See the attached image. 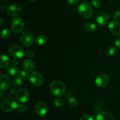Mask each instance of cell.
Wrapping results in <instances>:
<instances>
[{
  "mask_svg": "<svg viewBox=\"0 0 120 120\" xmlns=\"http://www.w3.org/2000/svg\"><path fill=\"white\" fill-rule=\"evenodd\" d=\"M50 90L55 97H61L65 93L66 86L61 81H53L50 84Z\"/></svg>",
  "mask_w": 120,
  "mask_h": 120,
  "instance_id": "6da1fadb",
  "label": "cell"
},
{
  "mask_svg": "<svg viewBox=\"0 0 120 120\" xmlns=\"http://www.w3.org/2000/svg\"><path fill=\"white\" fill-rule=\"evenodd\" d=\"M78 12L82 18L89 19L92 16L93 9L90 4L87 2L80 4L78 7Z\"/></svg>",
  "mask_w": 120,
  "mask_h": 120,
  "instance_id": "7a4b0ae2",
  "label": "cell"
},
{
  "mask_svg": "<svg viewBox=\"0 0 120 120\" xmlns=\"http://www.w3.org/2000/svg\"><path fill=\"white\" fill-rule=\"evenodd\" d=\"M18 104L14 98L7 97L2 101L1 103V109L4 112H11L17 109Z\"/></svg>",
  "mask_w": 120,
  "mask_h": 120,
  "instance_id": "3957f363",
  "label": "cell"
},
{
  "mask_svg": "<svg viewBox=\"0 0 120 120\" xmlns=\"http://www.w3.org/2000/svg\"><path fill=\"white\" fill-rule=\"evenodd\" d=\"M11 29L14 33H19L24 28V22L22 18L19 17L14 18L11 22Z\"/></svg>",
  "mask_w": 120,
  "mask_h": 120,
  "instance_id": "277c9868",
  "label": "cell"
},
{
  "mask_svg": "<svg viewBox=\"0 0 120 120\" xmlns=\"http://www.w3.org/2000/svg\"><path fill=\"white\" fill-rule=\"evenodd\" d=\"M96 23L99 26H105L109 22V16L106 12L100 11L96 14L95 17Z\"/></svg>",
  "mask_w": 120,
  "mask_h": 120,
  "instance_id": "5b68a950",
  "label": "cell"
},
{
  "mask_svg": "<svg viewBox=\"0 0 120 120\" xmlns=\"http://www.w3.org/2000/svg\"><path fill=\"white\" fill-rule=\"evenodd\" d=\"M21 43L25 46H30L34 43V38L31 33L28 31L23 32L20 36Z\"/></svg>",
  "mask_w": 120,
  "mask_h": 120,
  "instance_id": "8992f818",
  "label": "cell"
},
{
  "mask_svg": "<svg viewBox=\"0 0 120 120\" xmlns=\"http://www.w3.org/2000/svg\"><path fill=\"white\" fill-rule=\"evenodd\" d=\"M9 53L14 58H21L23 56L25 53L23 49L18 45H14L9 48Z\"/></svg>",
  "mask_w": 120,
  "mask_h": 120,
  "instance_id": "52a82bcc",
  "label": "cell"
},
{
  "mask_svg": "<svg viewBox=\"0 0 120 120\" xmlns=\"http://www.w3.org/2000/svg\"><path fill=\"white\" fill-rule=\"evenodd\" d=\"M29 80L34 85L40 86L43 83V77L38 71H34L29 76Z\"/></svg>",
  "mask_w": 120,
  "mask_h": 120,
  "instance_id": "ba28073f",
  "label": "cell"
},
{
  "mask_svg": "<svg viewBox=\"0 0 120 120\" xmlns=\"http://www.w3.org/2000/svg\"><path fill=\"white\" fill-rule=\"evenodd\" d=\"M15 97L16 100L20 103H26L29 99V92L26 89H21L16 92Z\"/></svg>",
  "mask_w": 120,
  "mask_h": 120,
  "instance_id": "9c48e42d",
  "label": "cell"
},
{
  "mask_svg": "<svg viewBox=\"0 0 120 120\" xmlns=\"http://www.w3.org/2000/svg\"><path fill=\"white\" fill-rule=\"evenodd\" d=\"M11 85V79L8 75H2L0 77V90L5 91L8 90Z\"/></svg>",
  "mask_w": 120,
  "mask_h": 120,
  "instance_id": "30bf717a",
  "label": "cell"
},
{
  "mask_svg": "<svg viewBox=\"0 0 120 120\" xmlns=\"http://www.w3.org/2000/svg\"><path fill=\"white\" fill-rule=\"evenodd\" d=\"M96 85L99 87H104L109 82V77L107 74L101 73L97 76L96 80Z\"/></svg>",
  "mask_w": 120,
  "mask_h": 120,
  "instance_id": "8fae6325",
  "label": "cell"
},
{
  "mask_svg": "<svg viewBox=\"0 0 120 120\" xmlns=\"http://www.w3.org/2000/svg\"><path fill=\"white\" fill-rule=\"evenodd\" d=\"M109 30L114 35H120V23L117 21H112L108 26Z\"/></svg>",
  "mask_w": 120,
  "mask_h": 120,
  "instance_id": "7c38bea8",
  "label": "cell"
},
{
  "mask_svg": "<svg viewBox=\"0 0 120 120\" xmlns=\"http://www.w3.org/2000/svg\"><path fill=\"white\" fill-rule=\"evenodd\" d=\"M48 106L43 102H40L36 104L35 109V113L39 116H43L46 114L48 112Z\"/></svg>",
  "mask_w": 120,
  "mask_h": 120,
  "instance_id": "4fadbf2b",
  "label": "cell"
},
{
  "mask_svg": "<svg viewBox=\"0 0 120 120\" xmlns=\"http://www.w3.org/2000/svg\"><path fill=\"white\" fill-rule=\"evenodd\" d=\"M7 12L11 16H16L21 13V8L18 5H11L7 9Z\"/></svg>",
  "mask_w": 120,
  "mask_h": 120,
  "instance_id": "5bb4252c",
  "label": "cell"
},
{
  "mask_svg": "<svg viewBox=\"0 0 120 120\" xmlns=\"http://www.w3.org/2000/svg\"><path fill=\"white\" fill-rule=\"evenodd\" d=\"M96 120H115L114 117L110 112L107 111H100L96 116Z\"/></svg>",
  "mask_w": 120,
  "mask_h": 120,
  "instance_id": "9a60e30c",
  "label": "cell"
},
{
  "mask_svg": "<svg viewBox=\"0 0 120 120\" xmlns=\"http://www.w3.org/2000/svg\"><path fill=\"white\" fill-rule=\"evenodd\" d=\"M35 63L31 59H25L22 63V68L26 72H32L35 69Z\"/></svg>",
  "mask_w": 120,
  "mask_h": 120,
  "instance_id": "2e32d148",
  "label": "cell"
},
{
  "mask_svg": "<svg viewBox=\"0 0 120 120\" xmlns=\"http://www.w3.org/2000/svg\"><path fill=\"white\" fill-rule=\"evenodd\" d=\"M7 71L8 74H9V75L12 76H15L18 75V73L19 72V70L18 69V68H16V66L12 65V64L7 68Z\"/></svg>",
  "mask_w": 120,
  "mask_h": 120,
  "instance_id": "e0dca14e",
  "label": "cell"
},
{
  "mask_svg": "<svg viewBox=\"0 0 120 120\" xmlns=\"http://www.w3.org/2000/svg\"><path fill=\"white\" fill-rule=\"evenodd\" d=\"M97 28V26L95 23L91 22H86L84 25V29L87 32H94Z\"/></svg>",
  "mask_w": 120,
  "mask_h": 120,
  "instance_id": "ac0fdd59",
  "label": "cell"
},
{
  "mask_svg": "<svg viewBox=\"0 0 120 120\" xmlns=\"http://www.w3.org/2000/svg\"><path fill=\"white\" fill-rule=\"evenodd\" d=\"M35 42L39 45L43 46L47 43L48 38L45 35H39L38 37H36Z\"/></svg>",
  "mask_w": 120,
  "mask_h": 120,
  "instance_id": "d6986e66",
  "label": "cell"
},
{
  "mask_svg": "<svg viewBox=\"0 0 120 120\" xmlns=\"http://www.w3.org/2000/svg\"><path fill=\"white\" fill-rule=\"evenodd\" d=\"M10 62V59L8 56H6L5 55H1V64H0L1 68H4V67L7 66Z\"/></svg>",
  "mask_w": 120,
  "mask_h": 120,
  "instance_id": "ffe728a7",
  "label": "cell"
},
{
  "mask_svg": "<svg viewBox=\"0 0 120 120\" xmlns=\"http://www.w3.org/2000/svg\"><path fill=\"white\" fill-rule=\"evenodd\" d=\"M12 83L14 86L16 88L21 87L23 84V80L20 79L19 77H16L13 80Z\"/></svg>",
  "mask_w": 120,
  "mask_h": 120,
  "instance_id": "44dd1931",
  "label": "cell"
},
{
  "mask_svg": "<svg viewBox=\"0 0 120 120\" xmlns=\"http://www.w3.org/2000/svg\"><path fill=\"white\" fill-rule=\"evenodd\" d=\"M54 105L57 108H62L64 106V102L62 99L59 98H55L53 100Z\"/></svg>",
  "mask_w": 120,
  "mask_h": 120,
  "instance_id": "7402d4cb",
  "label": "cell"
},
{
  "mask_svg": "<svg viewBox=\"0 0 120 120\" xmlns=\"http://www.w3.org/2000/svg\"><path fill=\"white\" fill-rule=\"evenodd\" d=\"M11 31L8 29H5L2 30L1 34V37L2 39H7L10 36Z\"/></svg>",
  "mask_w": 120,
  "mask_h": 120,
  "instance_id": "603a6c76",
  "label": "cell"
},
{
  "mask_svg": "<svg viewBox=\"0 0 120 120\" xmlns=\"http://www.w3.org/2000/svg\"><path fill=\"white\" fill-rule=\"evenodd\" d=\"M69 104L72 107H76L79 104V101L75 97H71L69 99Z\"/></svg>",
  "mask_w": 120,
  "mask_h": 120,
  "instance_id": "cb8c5ba5",
  "label": "cell"
},
{
  "mask_svg": "<svg viewBox=\"0 0 120 120\" xmlns=\"http://www.w3.org/2000/svg\"><path fill=\"white\" fill-rule=\"evenodd\" d=\"M17 76L23 80H26L28 79V77H29V76H28V73L26 71H19Z\"/></svg>",
  "mask_w": 120,
  "mask_h": 120,
  "instance_id": "d4e9b609",
  "label": "cell"
},
{
  "mask_svg": "<svg viewBox=\"0 0 120 120\" xmlns=\"http://www.w3.org/2000/svg\"><path fill=\"white\" fill-rule=\"evenodd\" d=\"M116 52H117V49L116 47L111 46L108 48L107 50V55L109 56H114L116 53Z\"/></svg>",
  "mask_w": 120,
  "mask_h": 120,
  "instance_id": "484cf974",
  "label": "cell"
},
{
  "mask_svg": "<svg viewBox=\"0 0 120 120\" xmlns=\"http://www.w3.org/2000/svg\"><path fill=\"white\" fill-rule=\"evenodd\" d=\"M26 109V107L25 104H19L18 105L17 107V110L19 112H25Z\"/></svg>",
  "mask_w": 120,
  "mask_h": 120,
  "instance_id": "4316f807",
  "label": "cell"
},
{
  "mask_svg": "<svg viewBox=\"0 0 120 120\" xmlns=\"http://www.w3.org/2000/svg\"><path fill=\"white\" fill-rule=\"evenodd\" d=\"M91 4L94 8H98L101 6V2L100 0H91Z\"/></svg>",
  "mask_w": 120,
  "mask_h": 120,
  "instance_id": "83f0119b",
  "label": "cell"
},
{
  "mask_svg": "<svg viewBox=\"0 0 120 120\" xmlns=\"http://www.w3.org/2000/svg\"><path fill=\"white\" fill-rule=\"evenodd\" d=\"M113 17L116 21L120 20V11H116L113 14Z\"/></svg>",
  "mask_w": 120,
  "mask_h": 120,
  "instance_id": "f1b7e54d",
  "label": "cell"
},
{
  "mask_svg": "<svg viewBox=\"0 0 120 120\" xmlns=\"http://www.w3.org/2000/svg\"><path fill=\"white\" fill-rule=\"evenodd\" d=\"M79 120H94V119L90 115H85V116H82Z\"/></svg>",
  "mask_w": 120,
  "mask_h": 120,
  "instance_id": "f546056e",
  "label": "cell"
},
{
  "mask_svg": "<svg viewBox=\"0 0 120 120\" xmlns=\"http://www.w3.org/2000/svg\"><path fill=\"white\" fill-rule=\"evenodd\" d=\"M25 55H26V56L29 57H33L34 56H35V53L34 52H33L32 50H27L25 52Z\"/></svg>",
  "mask_w": 120,
  "mask_h": 120,
  "instance_id": "4dcf8cb0",
  "label": "cell"
},
{
  "mask_svg": "<svg viewBox=\"0 0 120 120\" xmlns=\"http://www.w3.org/2000/svg\"><path fill=\"white\" fill-rule=\"evenodd\" d=\"M78 0H68V2L69 5H75L77 3Z\"/></svg>",
  "mask_w": 120,
  "mask_h": 120,
  "instance_id": "1f68e13d",
  "label": "cell"
},
{
  "mask_svg": "<svg viewBox=\"0 0 120 120\" xmlns=\"http://www.w3.org/2000/svg\"><path fill=\"white\" fill-rule=\"evenodd\" d=\"M115 45H116V46L117 48H120V38L116 40V42H115Z\"/></svg>",
  "mask_w": 120,
  "mask_h": 120,
  "instance_id": "d6a6232c",
  "label": "cell"
},
{
  "mask_svg": "<svg viewBox=\"0 0 120 120\" xmlns=\"http://www.w3.org/2000/svg\"><path fill=\"white\" fill-rule=\"evenodd\" d=\"M11 64H12V65L16 66L17 65L18 63V62L17 60L14 59V60H12L11 61Z\"/></svg>",
  "mask_w": 120,
  "mask_h": 120,
  "instance_id": "836d02e7",
  "label": "cell"
},
{
  "mask_svg": "<svg viewBox=\"0 0 120 120\" xmlns=\"http://www.w3.org/2000/svg\"><path fill=\"white\" fill-rule=\"evenodd\" d=\"M0 21H1V22H0V26H2L4 23V19L2 18H1V19H0Z\"/></svg>",
  "mask_w": 120,
  "mask_h": 120,
  "instance_id": "e575fe53",
  "label": "cell"
},
{
  "mask_svg": "<svg viewBox=\"0 0 120 120\" xmlns=\"http://www.w3.org/2000/svg\"><path fill=\"white\" fill-rule=\"evenodd\" d=\"M29 1H35L36 0H29Z\"/></svg>",
  "mask_w": 120,
  "mask_h": 120,
  "instance_id": "d590c367",
  "label": "cell"
}]
</instances>
